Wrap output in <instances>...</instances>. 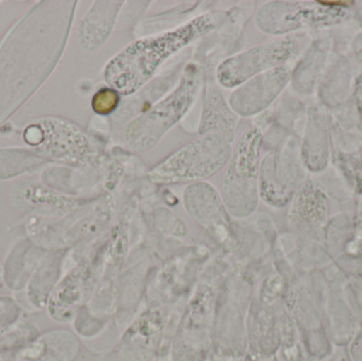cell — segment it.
I'll return each instance as SVG.
<instances>
[{
	"label": "cell",
	"instance_id": "obj_1",
	"mask_svg": "<svg viewBox=\"0 0 362 361\" xmlns=\"http://www.w3.org/2000/svg\"><path fill=\"white\" fill-rule=\"evenodd\" d=\"M226 16L227 13L218 11L206 13L171 31L135 40L108 61L106 83L122 97L133 95L170 57L218 28Z\"/></svg>",
	"mask_w": 362,
	"mask_h": 361
},
{
	"label": "cell",
	"instance_id": "obj_2",
	"mask_svg": "<svg viewBox=\"0 0 362 361\" xmlns=\"http://www.w3.org/2000/svg\"><path fill=\"white\" fill-rule=\"evenodd\" d=\"M202 83L199 66L187 64L180 84L168 97L129 121L123 133L125 146L137 153L152 150L189 112Z\"/></svg>",
	"mask_w": 362,
	"mask_h": 361
},
{
	"label": "cell",
	"instance_id": "obj_3",
	"mask_svg": "<svg viewBox=\"0 0 362 361\" xmlns=\"http://www.w3.org/2000/svg\"><path fill=\"white\" fill-rule=\"evenodd\" d=\"M232 150L231 142L223 136H202L159 163L150 172L148 177L157 184L202 182L227 165Z\"/></svg>",
	"mask_w": 362,
	"mask_h": 361
},
{
	"label": "cell",
	"instance_id": "obj_4",
	"mask_svg": "<svg viewBox=\"0 0 362 361\" xmlns=\"http://www.w3.org/2000/svg\"><path fill=\"white\" fill-rule=\"evenodd\" d=\"M261 144V131L251 129L245 131L232 150L221 196L228 213L233 218H248L259 205Z\"/></svg>",
	"mask_w": 362,
	"mask_h": 361
},
{
	"label": "cell",
	"instance_id": "obj_5",
	"mask_svg": "<svg viewBox=\"0 0 362 361\" xmlns=\"http://www.w3.org/2000/svg\"><path fill=\"white\" fill-rule=\"evenodd\" d=\"M293 52L295 46L291 42L252 47L219 64L216 69L217 83L223 88L235 89L255 76L274 69L276 66L291 57Z\"/></svg>",
	"mask_w": 362,
	"mask_h": 361
},
{
	"label": "cell",
	"instance_id": "obj_6",
	"mask_svg": "<svg viewBox=\"0 0 362 361\" xmlns=\"http://www.w3.org/2000/svg\"><path fill=\"white\" fill-rule=\"evenodd\" d=\"M183 205L189 216L217 239L229 235L230 220L219 193L208 182H194L183 192Z\"/></svg>",
	"mask_w": 362,
	"mask_h": 361
},
{
	"label": "cell",
	"instance_id": "obj_7",
	"mask_svg": "<svg viewBox=\"0 0 362 361\" xmlns=\"http://www.w3.org/2000/svg\"><path fill=\"white\" fill-rule=\"evenodd\" d=\"M288 72L279 67L264 72L236 87L228 103L238 117H253L263 112L284 88Z\"/></svg>",
	"mask_w": 362,
	"mask_h": 361
},
{
	"label": "cell",
	"instance_id": "obj_8",
	"mask_svg": "<svg viewBox=\"0 0 362 361\" xmlns=\"http://www.w3.org/2000/svg\"><path fill=\"white\" fill-rule=\"evenodd\" d=\"M124 4L123 0L93 2L78 32V40L84 50H99L108 42Z\"/></svg>",
	"mask_w": 362,
	"mask_h": 361
},
{
	"label": "cell",
	"instance_id": "obj_9",
	"mask_svg": "<svg viewBox=\"0 0 362 361\" xmlns=\"http://www.w3.org/2000/svg\"><path fill=\"white\" fill-rule=\"evenodd\" d=\"M240 117L231 110L221 91L210 86L204 97L198 134L200 136L216 134L234 141Z\"/></svg>",
	"mask_w": 362,
	"mask_h": 361
},
{
	"label": "cell",
	"instance_id": "obj_10",
	"mask_svg": "<svg viewBox=\"0 0 362 361\" xmlns=\"http://www.w3.org/2000/svg\"><path fill=\"white\" fill-rule=\"evenodd\" d=\"M122 95L112 87L99 89L93 95L91 106L93 112L99 116H110L116 112L121 103Z\"/></svg>",
	"mask_w": 362,
	"mask_h": 361
},
{
	"label": "cell",
	"instance_id": "obj_11",
	"mask_svg": "<svg viewBox=\"0 0 362 361\" xmlns=\"http://www.w3.org/2000/svg\"><path fill=\"white\" fill-rule=\"evenodd\" d=\"M14 307L10 301L0 300V326H4L8 320L12 319Z\"/></svg>",
	"mask_w": 362,
	"mask_h": 361
},
{
	"label": "cell",
	"instance_id": "obj_12",
	"mask_svg": "<svg viewBox=\"0 0 362 361\" xmlns=\"http://www.w3.org/2000/svg\"><path fill=\"white\" fill-rule=\"evenodd\" d=\"M319 4H325V6H348L352 4V1H318Z\"/></svg>",
	"mask_w": 362,
	"mask_h": 361
}]
</instances>
